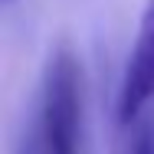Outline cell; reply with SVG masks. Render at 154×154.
Wrapping results in <instances>:
<instances>
[{"label":"cell","instance_id":"277c9868","mask_svg":"<svg viewBox=\"0 0 154 154\" xmlns=\"http://www.w3.org/2000/svg\"><path fill=\"white\" fill-rule=\"evenodd\" d=\"M3 3H13V0H3Z\"/></svg>","mask_w":154,"mask_h":154},{"label":"cell","instance_id":"6da1fadb","mask_svg":"<svg viewBox=\"0 0 154 154\" xmlns=\"http://www.w3.org/2000/svg\"><path fill=\"white\" fill-rule=\"evenodd\" d=\"M33 154H82V62L69 46H56L43 69Z\"/></svg>","mask_w":154,"mask_h":154},{"label":"cell","instance_id":"7a4b0ae2","mask_svg":"<svg viewBox=\"0 0 154 154\" xmlns=\"http://www.w3.org/2000/svg\"><path fill=\"white\" fill-rule=\"evenodd\" d=\"M151 98H154V0H148L128 66H125L122 92H118V122L131 125Z\"/></svg>","mask_w":154,"mask_h":154},{"label":"cell","instance_id":"3957f363","mask_svg":"<svg viewBox=\"0 0 154 154\" xmlns=\"http://www.w3.org/2000/svg\"><path fill=\"white\" fill-rule=\"evenodd\" d=\"M131 154H154V141H151V134L138 138V144H134V151H131Z\"/></svg>","mask_w":154,"mask_h":154}]
</instances>
